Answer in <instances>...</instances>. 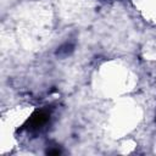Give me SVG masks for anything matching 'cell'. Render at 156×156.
I'll return each mask as SVG.
<instances>
[{"label": "cell", "mask_w": 156, "mask_h": 156, "mask_svg": "<svg viewBox=\"0 0 156 156\" xmlns=\"http://www.w3.org/2000/svg\"><path fill=\"white\" fill-rule=\"evenodd\" d=\"M49 119V113L45 111V110H41V111H37L35 113L32 115L30 119L28 121V128L30 129H37V128H40L41 126H44Z\"/></svg>", "instance_id": "6da1fadb"}, {"label": "cell", "mask_w": 156, "mask_h": 156, "mask_svg": "<svg viewBox=\"0 0 156 156\" xmlns=\"http://www.w3.org/2000/svg\"><path fill=\"white\" fill-rule=\"evenodd\" d=\"M73 50V46L71 45V44H65V45H62V46H60L58 48V50H57V55H68L71 51Z\"/></svg>", "instance_id": "7a4b0ae2"}]
</instances>
